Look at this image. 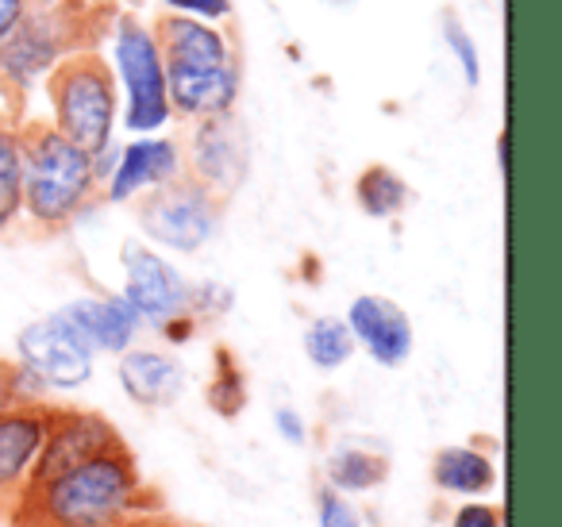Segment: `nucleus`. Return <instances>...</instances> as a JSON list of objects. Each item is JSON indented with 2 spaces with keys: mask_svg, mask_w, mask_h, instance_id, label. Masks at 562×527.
<instances>
[{
  "mask_svg": "<svg viewBox=\"0 0 562 527\" xmlns=\"http://www.w3.org/2000/svg\"><path fill=\"white\" fill-rule=\"evenodd\" d=\"M273 427H278V435L290 447H305L308 442V424L305 416H301L297 408H290V404H281V408H273Z\"/></svg>",
  "mask_w": 562,
  "mask_h": 527,
  "instance_id": "29",
  "label": "nucleus"
},
{
  "mask_svg": "<svg viewBox=\"0 0 562 527\" xmlns=\"http://www.w3.org/2000/svg\"><path fill=\"white\" fill-rule=\"evenodd\" d=\"M204 396H209V408L224 419H235L247 408V373L227 347H216V355H212V381Z\"/></svg>",
  "mask_w": 562,
  "mask_h": 527,
  "instance_id": "22",
  "label": "nucleus"
},
{
  "mask_svg": "<svg viewBox=\"0 0 562 527\" xmlns=\"http://www.w3.org/2000/svg\"><path fill=\"white\" fill-rule=\"evenodd\" d=\"M120 266H124V296L143 319V327H162L166 319L189 312V278L150 243H132L120 247Z\"/></svg>",
  "mask_w": 562,
  "mask_h": 527,
  "instance_id": "9",
  "label": "nucleus"
},
{
  "mask_svg": "<svg viewBox=\"0 0 562 527\" xmlns=\"http://www.w3.org/2000/svg\"><path fill=\"white\" fill-rule=\"evenodd\" d=\"M112 527H186V524H173V519L158 516V512H139V516H127Z\"/></svg>",
  "mask_w": 562,
  "mask_h": 527,
  "instance_id": "32",
  "label": "nucleus"
},
{
  "mask_svg": "<svg viewBox=\"0 0 562 527\" xmlns=\"http://www.w3.org/2000/svg\"><path fill=\"white\" fill-rule=\"evenodd\" d=\"M20 216L32 220L40 232L70 227L101 193L93 155L40 120L20 124Z\"/></svg>",
  "mask_w": 562,
  "mask_h": 527,
  "instance_id": "2",
  "label": "nucleus"
},
{
  "mask_svg": "<svg viewBox=\"0 0 562 527\" xmlns=\"http://www.w3.org/2000/svg\"><path fill=\"white\" fill-rule=\"evenodd\" d=\"M301 347H305L308 362L324 373L347 366L355 358V350H359L351 339V332H347L344 316H316L313 324L305 327V335H301Z\"/></svg>",
  "mask_w": 562,
  "mask_h": 527,
  "instance_id": "21",
  "label": "nucleus"
},
{
  "mask_svg": "<svg viewBox=\"0 0 562 527\" xmlns=\"http://www.w3.org/2000/svg\"><path fill=\"white\" fill-rule=\"evenodd\" d=\"M16 362L32 370L50 393H78L93 381L97 355L81 343V335L63 319V312H50L16 335Z\"/></svg>",
  "mask_w": 562,
  "mask_h": 527,
  "instance_id": "7",
  "label": "nucleus"
},
{
  "mask_svg": "<svg viewBox=\"0 0 562 527\" xmlns=\"http://www.w3.org/2000/svg\"><path fill=\"white\" fill-rule=\"evenodd\" d=\"M47 431V404H12L9 412H0V496H16L27 485Z\"/></svg>",
  "mask_w": 562,
  "mask_h": 527,
  "instance_id": "15",
  "label": "nucleus"
},
{
  "mask_svg": "<svg viewBox=\"0 0 562 527\" xmlns=\"http://www.w3.org/2000/svg\"><path fill=\"white\" fill-rule=\"evenodd\" d=\"M451 527H505V519H501V512L493 508V504L467 501V504H459V508H454Z\"/></svg>",
  "mask_w": 562,
  "mask_h": 527,
  "instance_id": "28",
  "label": "nucleus"
},
{
  "mask_svg": "<svg viewBox=\"0 0 562 527\" xmlns=\"http://www.w3.org/2000/svg\"><path fill=\"white\" fill-rule=\"evenodd\" d=\"M166 16H189L201 24H224L232 20V0H158Z\"/></svg>",
  "mask_w": 562,
  "mask_h": 527,
  "instance_id": "26",
  "label": "nucleus"
},
{
  "mask_svg": "<svg viewBox=\"0 0 562 527\" xmlns=\"http://www.w3.org/2000/svg\"><path fill=\"white\" fill-rule=\"evenodd\" d=\"M186 173L181 143L170 135H132L124 147H116V166L101 186L109 204H132L150 189H162Z\"/></svg>",
  "mask_w": 562,
  "mask_h": 527,
  "instance_id": "11",
  "label": "nucleus"
},
{
  "mask_svg": "<svg viewBox=\"0 0 562 527\" xmlns=\"http://www.w3.org/2000/svg\"><path fill=\"white\" fill-rule=\"evenodd\" d=\"M413 201V189L401 178L393 166L374 162L355 178V204L362 209V216L370 220H397Z\"/></svg>",
  "mask_w": 562,
  "mask_h": 527,
  "instance_id": "20",
  "label": "nucleus"
},
{
  "mask_svg": "<svg viewBox=\"0 0 562 527\" xmlns=\"http://www.w3.org/2000/svg\"><path fill=\"white\" fill-rule=\"evenodd\" d=\"M181 155H186V178L204 186L216 201L235 197L250 178V135L235 112L196 120L189 132V150Z\"/></svg>",
  "mask_w": 562,
  "mask_h": 527,
  "instance_id": "8",
  "label": "nucleus"
},
{
  "mask_svg": "<svg viewBox=\"0 0 562 527\" xmlns=\"http://www.w3.org/2000/svg\"><path fill=\"white\" fill-rule=\"evenodd\" d=\"M63 319L81 335L93 355H124L135 347V339L143 335V319L135 316V309L120 293H97V296H78V301L63 304Z\"/></svg>",
  "mask_w": 562,
  "mask_h": 527,
  "instance_id": "14",
  "label": "nucleus"
},
{
  "mask_svg": "<svg viewBox=\"0 0 562 527\" xmlns=\"http://www.w3.org/2000/svg\"><path fill=\"white\" fill-rule=\"evenodd\" d=\"M109 70L120 89V124L132 135H158L173 120L166 97V63L158 35L135 16L112 20Z\"/></svg>",
  "mask_w": 562,
  "mask_h": 527,
  "instance_id": "4",
  "label": "nucleus"
},
{
  "mask_svg": "<svg viewBox=\"0 0 562 527\" xmlns=\"http://www.w3.org/2000/svg\"><path fill=\"white\" fill-rule=\"evenodd\" d=\"M497 170H501V178L508 173V132L497 135Z\"/></svg>",
  "mask_w": 562,
  "mask_h": 527,
  "instance_id": "34",
  "label": "nucleus"
},
{
  "mask_svg": "<svg viewBox=\"0 0 562 527\" xmlns=\"http://www.w3.org/2000/svg\"><path fill=\"white\" fill-rule=\"evenodd\" d=\"M20 124L0 116V232H9L20 220Z\"/></svg>",
  "mask_w": 562,
  "mask_h": 527,
  "instance_id": "23",
  "label": "nucleus"
},
{
  "mask_svg": "<svg viewBox=\"0 0 562 527\" xmlns=\"http://www.w3.org/2000/svg\"><path fill=\"white\" fill-rule=\"evenodd\" d=\"M32 4H40V0H0V40L32 12Z\"/></svg>",
  "mask_w": 562,
  "mask_h": 527,
  "instance_id": "31",
  "label": "nucleus"
},
{
  "mask_svg": "<svg viewBox=\"0 0 562 527\" xmlns=\"http://www.w3.org/2000/svg\"><path fill=\"white\" fill-rule=\"evenodd\" d=\"M344 324H347V332H351L355 347H362L378 366H385V370L405 366L416 347V332H413L408 312L382 293L355 296V301L347 304Z\"/></svg>",
  "mask_w": 562,
  "mask_h": 527,
  "instance_id": "12",
  "label": "nucleus"
},
{
  "mask_svg": "<svg viewBox=\"0 0 562 527\" xmlns=\"http://www.w3.org/2000/svg\"><path fill=\"white\" fill-rule=\"evenodd\" d=\"M385 478H390V458L370 447H359V442H344L324 462V485L339 496L374 493L378 485H385Z\"/></svg>",
  "mask_w": 562,
  "mask_h": 527,
  "instance_id": "19",
  "label": "nucleus"
},
{
  "mask_svg": "<svg viewBox=\"0 0 562 527\" xmlns=\"http://www.w3.org/2000/svg\"><path fill=\"white\" fill-rule=\"evenodd\" d=\"M431 481H436L439 493L477 501V496L497 489V466H493V458L482 447L462 442V447L436 450V458H431Z\"/></svg>",
  "mask_w": 562,
  "mask_h": 527,
  "instance_id": "18",
  "label": "nucleus"
},
{
  "mask_svg": "<svg viewBox=\"0 0 562 527\" xmlns=\"http://www.w3.org/2000/svg\"><path fill=\"white\" fill-rule=\"evenodd\" d=\"M135 224L155 250L196 255L216 239L224 224V201H216L209 189L181 173L178 181L150 189L135 201Z\"/></svg>",
  "mask_w": 562,
  "mask_h": 527,
  "instance_id": "6",
  "label": "nucleus"
},
{
  "mask_svg": "<svg viewBox=\"0 0 562 527\" xmlns=\"http://www.w3.org/2000/svg\"><path fill=\"white\" fill-rule=\"evenodd\" d=\"M243 93V63L224 66H166V97L173 120H209L235 112Z\"/></svg>",
  "mask_w": 562,
  "mask_h": 527,
  "instance_id": "13",
  "label": "nucleus"
},
{
  "mask_svg": "<svg viewBox=\"0 0 562 527\" xmlns=\"http://www.w3.org/2000/svg\"><path fill=\"white\" fill-rule=\"evenodd\" d=\"M16 496V527H112L139 512H158L127 447L104 450L40 485H24Z\"/></svg>",
  "mask_w": 562,
  "mask_h": 527,
  "instance_id": "1",
  "label": "nucleus"
},
{
  "mask_svg": "<svg viewBox=\"0 0 562 527\" xmlns=\"http://www.w3.org/2000/svg\"><path fill=\"white\" fill-rule=\"evenodd\" d=\"M443 47L451 51V58L459 63V74L470 89L482 86V51H477V40L470 35V27H462L459 20L447 12L443 16Z\"/></svg>",
  "mask_w": 562,
  "mask_h": 527,
  "instance_id": "24",
  "label": "nucleus"
},
{
  "mask_svg": "<svg viewBox=\"0 0 562 527\" xmlns=\"http://www.w3.org/2000/svg\"><path fill=\"white\" fill-rule=\"evenodd\" d=\"M81 20L66 0L32 4L24 20L0 40V81L16 97H27L40 81L50 78L58 63L78 51Z\"/></svg>",
  "mask_w": 562,
  "mask_h": 527,
  "instance_id": "5",
  "label": "nucleus"
},
{
  "mask_svg": "<svg viewBox=\"0 0 562 527\" xmlns=\"http://www.w3.org/2000/svg\"><path fill=\"white\" fill-rule=\"evenodd\" d=\"M316 524L321 527H367L362 524V512L355 508L347 496L331 493V489H321V496H316Z\"/></svg>",
  "mask_w": 562,
  "mask_h": 527,
  "instance_id": "27",
  "label": "nucleus"
},
{
  "mask_svg": "<svg viewBox=\"0 0 562 527\" xmlns=\"http://www.w3.org/2000/svg\"><path fill=\"white\" fill-rule=\"evenodd\" d=\"M120 389L139 408H170L186 393V366L173 350L132 347L116 362Z\"/></svg>",
  "mask_w": 562,
  "mask_h": 527,
  "instance_id": "16",
  "label": "nucleus"
},
{
  "mask_svg": "<svg viewBox=\"0 0 562 527\" xmlns=\"http://www.w3.org/2000/svg\"><path fill=\"white\" fill-rule=\"evenodd\" d=\"M0 104H9V89H4V81H0Z\"/></svg>",
  "mask_w": 562,
  "mask_h": 527,
  "instance_id": "35",
  "label": "nucleus"
},
{
  "mask_svg": "<svg viewBox=\"0 0 562 527\" xmlns=\"http://www.w3.org/2000/svg\"><path fill=\"white\" fill-rule=\"evenodd\" d=\"M235 309V289L224 285V281H189V312L196 319H220Z\"/></svg>",
  "mask_w": 562,
  "mask_h": 527,
  "instance_id": "25",
  "label": "nucleus"
},
{
  "mask_svg": "<svg viewBox=\"0 0 562 527\" xmlns=\"http://www.w3.org/2000/svg\"><path fill=\"white\" fill-rule=\"evenodd\" d=\"M155 35L166 66H224L239 58L232 35L220 24H201V20L189 16H162L155 24Z\"/></svg>",
  "mask_w": 562,
  "mask_h": 527,
  "instance_id": "17",
  "label": "nucleus"
},
{
  "mask_svg": "<svg viewBox=\"0 0 562 527\" xmlns=\"http://www.w3.org/2000/svg\"><path fill=\"white\" fill-rule=\"evenodd\" d=\"M16 404V385H12V362H0V412Z\"/></svg>",
  "mask_w": 562,
  "mask_h": 527,
  "instance_id": "33",
  "label": "nucleus"
},
{
  "mask_svg": "<svg viewBox=\"0 0 562 527\" xmlns=\"http://www.w3.org/2000/svg\"><path fill=\"white\" fill-rule=\"evenodd\" d=\"M196 327H201V319L193 316V312H186V316H173L166 319L162 327H158V335H162V343H170V347H181V343H189L196 335Z\"/></svg>",
  "mask_w": 562,
  "mask_h": 527,
  "instance_id": "30",
  "label": "nucleus"
},
{
  "mask_svg": "<svg viewBox=\"0 0 562 527\" xmlns=\"http://www.w3.org/2000/svg\"><path fill=\"white\" fill-rule=\"evenodd\" d=\"M47 104L58 135L78 143L89 155H101L116 143L120 127V89L109 63L93 51H74L47 78Z\"/></svg>",
  "mask_w": 562,
  "mask_h": 527,
  "instance_id": "3",
  "label": "nucleus"
},
{
  "mask_svg": "<svg viewBox=\"0 0 562 527\" xmlns=\"http://www.w3.org/2000/svg\"><path fill=\"white\" fill-rule=\"evenodd\" d=\"M124 447L120 431L101 416V412L86 408H50V431L43 442L40 458H35V470L27 478V485H40L58 473L74 470V466L89 462V458L104 455V450Z\"/></svg>",
  "mask_w": 562,
  "mask_h": 527,
  "instance_id": "10",
  "label": "nucleus"
}]
</instances>
